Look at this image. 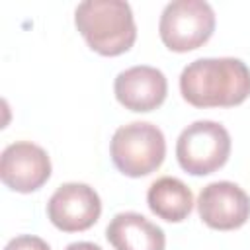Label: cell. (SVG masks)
<instances>
[{
  "mask_svg": "<svg viewBox=\"0 0 250 250\" xmlns=\"http://www.w3.org/2000/svg\"><path fill=\"white\" fill-rule=\"evenodd\" d=\"M180 92L195 107H232L250 96V68L234 57L197 59L182 70Z\"/></svg>",
  "mask_w": 250,
  "mask_h": 250,
  "instance_id": "obj_1",
  "label": "cell"
},
{
  "mask_svg": "<svg viewBox=\"0 0 250 250\" xmlns=\"http://www.w3.org/2000/svg\"><path fill=\"white\" fill-rule=\"evenodd\" d=\"M74 23L86 43L105 57L129 51L137 39L133 10L125 0H86L76 6Z\"/></svg>",
  "mask_w": 250,
  "mask_h": 250,
  "instance_id": "obj_2",
  "label": "cell"
},
{
  "mask_svg": "<svg viewBox=\"0 0 250 250\" xmlns=\"http://www.w3.org/2000/svg\"><path fill=\"white\" fill-rule=\"evenodd\" d=\"M109 152L121 174L141 178L160 168L166 156V141L156 125L133 121L113 133Z\"/></svg>",
  "mask_w": 250,
  "mask_h": 250,
  "instance_id": "obj_3",
  "label": "cell"
},
{
  "mask_svg": "<svg viewBox=\"0 0 250 250\" xmlns=\"http://www.w3.org/2000/svg\"><path fill=\"white\" fill-rule=\"evenodd\" d=\"M215 29V12L203 0H174L166 4L158 21L162 43L176 53L201 47Z\"/></svg>",
  "mask_w": 250,
  "mask_h": 250,
  "instance_id": "obj_4",
  "label": "cell"
},
{
  "mask_svg": "<svg viewBox=\"0 0 250 250\" xmlns=\"http://www.w3.org/2000/svg\"><path fill=\"white\" fill-rule=\"evenodd\" d=\"M230 154V135L215 121H195L188 125L176 143L180 166L193 176H207L225 166Z\"/></svg>",
  "mask_w": 250,
  "mask_h": 250,
  "instance_id": "obj_5",
  "label": "cell"
},
{
  "mask_svg": "<svg viewBox=\"0 0 250 250\" xmlns=\"http://www.w3.org/2000/svg\"><path fill=\"white\" fill-rule=\"evenodd\" d=\"M49 221L64 232H78L90 229L102 215V201L88 184H62L47 203Z\"/></svg>",
  "mask_w": 250,
  "mask_h": 250,
  "instance_id": "obj_6",
  "label": "cell"
},
{
  "mask_svg": "<svg viewBox=\"0 0 250 250\" xmlns=\"http://www.w3.org/2000/svg\"><path fill=\"white\" fill-rule=\"evenodd\" d=\"M49 176L51 158L39 145L18 141L4 148L0 156V178L10 189L20 193L35 191Z\"/></svg>",
  "mask_w": 250,
  "mask_h": 250,
  "instance_id": "obj_7",
  "label": "cell"
},
{
  "mask_svg": "<svg viewBox=\"0 0 250 250\" xmlns=\"http://www.w3.org/2000/svg\"><path fill=\"white\" fill-rule=\"evenodd\" d=\"M197 211L207 227L232 230L250 219V197L232 182H213L201 189Z\"/></svg>",
  "mask_w": 250,
  "mask_h": 250,
  "instance_id": "obj_8",
  "label": "cell"
},
{
  "mask_svg": "<svg viewBox=\"0 0 250 250\" xmlns=\"http://www.w3.org/2000/svg\"><path fill=\"white\" fill-rule=\"evenodd\" d=\"M115 98L131 111H152L162 105L168 92V82L162 70L146 64L131 66L117 74Z\"/></svg>",
  "mask_w": 250,
  "mask_h": 250,
  "instance_id": "obj_9",
  "label": "cell"
},
{
  "mask_svg": "<svg viewBox=\"0 0 250 250\" xmlns=\"http://www.w3.org/2000/svg\"><path fill=\"white\" fill-rule=\"evenodd\" d=\"M105 236L115 250H164L166 246L164 230L135 211L117 213L109 221Z\"/></svg>",
  "mask_w": 250,
  "mask_h": 250,
  "instance_id": "obj_10",
  "label": "cell"
},
{
  "mask_svg": "<svg viewBox=\"0 0 250 250\" xmlns=\"http://www.w3.org/2000/svg\"><path fill=\"white\" fill-rule=\"evenodd\" d=\"M146 203L156 217L168 223H180L188 219V215L191 213L193 193L182 180L172 176H162L150 184L146 193Z\"/></svg>",
  "mask_w": 250,
  "mask_h": 250,
  "instance_id": "obj_11",
  "label": "cell"
},
{
  "mask_svg": "<svg viewBox=\"0 0 250 250\" xmlns=\"http://www.w3.org/2000/svg\"><path fill=\"white\" fill-rule=\"evenodd\" d=\"M4 250H51L49 244L33 234H20L16 238H12Z\"/></svg>",
  "mask_w": 250,
  "mask_h": 250,
  "instance_id": "obj_12",
  "label": "cell"
},
{
  "mask_svg": "<svg viewBox=\"0 0 250 250\" xmlns=\"http://www.w3.org/2000/svg\"><path fill=\"white\" fill-rule=\"evenodd\" d=\"M64 250H102V248L98 244H94V242H72Z\"/></svg>",
  "mask_w": 250,
  "mask_h": 250,
  "instance_id": "obj_13",
  "label": "cell"
}]
</instances>
